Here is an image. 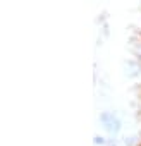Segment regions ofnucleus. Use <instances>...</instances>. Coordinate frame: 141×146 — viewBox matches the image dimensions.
I'll return each mask as SVG.
<instances>
[{
  "label": "nucleus",
  "mask_w": 141,
  "mask_h": 146,
  "mask_svg": "<svg viewBox=\"0 0 141 146\" xmlns=\"http://www.w3.org/2000/svg\"><path fill=\"white\" fill-rule=\"evenodd\" d=\"M100 120H102L103 127H105L108 132H112V134H115V132L120 129V122H119V119H117L114 113H110V112H105V113H102Z\"/></svg>",
  "instance_id": "f257e3e1"
},
{
  "label": "nucleus",
  "mask_w": 141,
  "mask_h": 146,
  "mask_svg": "<svg viewBox=\"0 0 141 146\" xmlns=\"http://www.w3.org/2000/svg\"><path fill=\"white\" fill-rule=\"evenodd\" d=\"M134 52H136V55H138V57H141V45H139V46H136V50H134Z\"/></svg>",
  "instance_id": "f03ea898"
}]
</instances>
